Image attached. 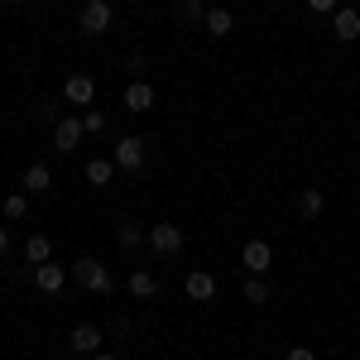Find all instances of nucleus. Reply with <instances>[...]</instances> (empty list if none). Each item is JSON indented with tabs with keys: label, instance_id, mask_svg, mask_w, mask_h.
I'll list each match as a JSON object with an SVG mask.
<instances>
[{
	"label": "nucleus",
	"instance_id": "4be33fe9",
	"mask_svg": "<svg viewBox=\"0 0 360 360\" xmlns=\"http://www.w3.org/2000/svg\"><path fill=\"white\" fill-rule=\"evenodd\" d=\"M178 15H183V20H207L202 0H178Z\"/></svg>",
	"mask_w": 360,
	"mask_h": 360
},
{
	"label": "nucleus",
	"instance_id": "7ed1b4c3",
	"mask_svg": "<svg viewBox=\"0 0 360 360\" xmlns=\"http://www.w3.org/2000/svg\"><path fill=\"white\" fill-rule=\"evenodd\" d=\"M183 293H188L193 303H212V298H217V278L207 274V269H193V274L183 278Z\"/></svg>",
	"mask_w": 360,
	"mask_h": 360
},
{
	"label": "nucleus",
	"instance_id": "f8f14e48",
	"mask_svg": "<svg viewBox=\"0 0 360 360\" xmlns=\"http://www.w3.org/2000/svg\"><path fill=\"white\" fill-rule=\"evenodd\" d=\"M231 25H236V15H231L226 5H212V10H207V20H202V29H207L212 39H226V34H231Z\"/></svg>",
	"mask_w": 360,
	"mask_h": 360
},
{
	"label": "nucleus",
	"instance_id": "f257e3e1",
	"mask_svg": "<svg viewBox=\"0 0 360 360\" xmlns=\"http://www.w3.org/2000/svg\"><path fill=\"white\" fill-rule=\"evenodd\" d=\"M72 278L82 283L86 293H111V269L101 259H72Z\"/></svg>",
	"mask_w": 360,
	"mask_h": 360
},
{
	"label": "nucleus",
	"instance_id": "2eb2a0df",
	"mask_svg": "<svg viewBox=\"0 0 360 360\" xmlns=\"http://www.w3.org/2000/svg\"><path fill=\"white\" fill-rule=\"evenodd\" d=\"M49 255H53V245H49V236H29L25 240V259L39 269V264H49Z\"/></svg>",
	"mask_w": 360,
	"mask_h": 360
},
{
	"label": "nucleus",
	"instance_id": "6ab92c4d",
	"mask_svg": "<svg viewBox=\"0 0 360 360\" xmlns=\"http://www.w3.org/2000/svg\"><path fill=\"white\" fill-rule=\"evenodd\" d=\"M115 240H120V245H125V250H139V245H144V231H139L135 221H125V226H120V231H115Z\"/></svg>",
	"mask_w": 360,
	"mask_h": 360
},
{
	"label": "nucleus",
	"instance_id": "cd10ccee",
	"mask_svg": "<svg viewBox=\"0 0 360 360\" xmlns=\"http://www.w3.org/2000/svg\"><path fill=\"white\" fill-rule=\"evenodd\" d=\"M274 5H278V0H274Z\"/></svg>",
	"mask_w": 360,
	"mask_h": 360
},
{
	"label": "nucleus",
	"instance_id": "f3484780",
	"mask_svg": "<svg viewBox=\"0 0 360 360\" xmlns=\"http://www.w3.org/2000/svg\"><path fill=\"white\" fill-rule=\"evenodd\" d=\"M130 293H135V298H154V293H159V278L149 274V269H135V274H130Z\"/></svg>",
	"mask_w": 360,
	"mask_h": 360
},
{
	"label": "nucleus",
	"instance_id": "ddd939ff",
	"mask_svg": "<svg viewBox=\"0 0 360 360\" xmlns=\"http://www.w3.org/2000/svg\"><path fill=\"white\" fill-rule=\"evenodd\" d=\"M53 188V173H49V164H29L25 168V193H49Z\"/></svg>",
	"mask_w": 360,
	"mask_h": 360
},
{
	"label": "nucleus",
	"instance_id": "9d476101",
	"mask_svg": "<svg viewBox=\"0 0 360 360\" xmlns=\"http://www.w3.org/2000/svg\"><path fill=\"white\" fill-rule=\"evenodd\" d=\"M125 111H135V115L154 111V86L149 82H130L125 86Z\"/></svg>",
	"mask_w": 360,
	"mask_h": 360
},
{
	"label": "nucleus",
	"instance_id": "20e7f679",
	"mask_svg": "<svg viewBox=\"0 0 360 360\" xmlns=\"http://www.w3.org/2000/svg\"><path fill=\"white\" fill-rule=\"evenodd\" d=\"M63 96H68L72 106H91V96H96V82H91V72H72V77L63 82Z\"/></svg>",
	"mask_w": 360,
	"mask_h": 360
},
{
	"label": "nucleus",
	"instance_id": "412c9836",
	"mask_svg": "<svg viewBox=\"0 0 360 360\" xmlns=\"http://www.w3.org/2000/svg\"><path fill=\"white\" fill-rule=\"evenodd\" d=\"M25 212H29V197L25 193H10V197H5V217H10V221H20Z\"/></svg>",
	"mask_w": 360,
	"mask_h": 360
},
{
	"label": "nucleus",
	"instance_id": "b1692460",
	"mask_svg": "<svg viewBox=\"0 0 360 360\" xmlns=\"http://www.w3.org/2000/svg\"><path fill=\"white\" fill-rule=\"evenodd\" d=\"M307 5H312L317 15H336V10H341V0H307Z\"/></svg>",
	"mask_w": 360,
	"mask_h": 360
},
{
	"label": "nucleus",
	"instance_id": "393cba45",
	"mask_svg": "<svg viewBox=\"0 0 360 360\" xmlns=\"http://www.w3.org/2000/svg\"><path fill=\"white\" fill-rule=\"evenodd\" d=\"M288 360H317V356H312L307 346H293V351H288Z\"/></svg>",
	"mask_w": 360,
	"mask_h": 360
},
{
	"label": "nucleus",
	"instance_id": "a878e982",
	"mask_svg": "<svg viewBox=\"0 0 360 360\" xmlns=\"http://www.w3.org/2000/svg\"><path fill=\"white\" fill-rule=\"evenodd\" d=\"M5 255H10V231L0 226V259H5Z\"/></svg>",
	"mask_w": 360,
	"mask_h": 360
},
{
	"label": "nucleus",
	"instance_id": "aec40b11",
	"mask_svg": "<svg viewBox=\"0 0 360 360\" xmlns=\"http://www.w3.org/2000/svg\"><path fill=\"white\" fill-rule=\"evenodd\" d=\"M245 303H269V283H264V278H245Z\"/></svg>",
	"mask_w": 360,
	"mask_h": 360
},
{
	"label": "nucleus",
	"instance_id": "bb28decb",
	"mask_svg": "<svg viewBox=\"0 0 360 360\" xmlns=\"http://www.w3.org/2000/svg\"><path fill=\"white\" fill-rule=\"evenodd\" d=\"M91 360H115V356H101V351H96V356H91Z\"/></svg>",
	"mask_w": 360,
	"mask_h": 360
},
{
	"label": "nucleus",
	"instance_id": "0eeeda50",
	"mask_svg": "<svg viewBox=\"0 0 360 360\" xmlns=\"http://www.w3.org/2000/svg\"><path fill=\"white\" fill-rule=\"evenodd\" d=\"M332 29H336V39H341V44H356V39H360V10L341 5V10L332 15Z\"/></svg>",
	"mask_w": 360,
	"mask_h": 360
},
{
	"label": "nucleus",
	"instance_id": "f03ea898",
	"mask_svg": "<svg viewBox=\"0 0 360 360\" xmlns=\"http://www.w3.org/2000/svg\"><path fill=\"white\" fill-rule=\"evenodd\" d=\"M149 245H154V255H178V250H183V226L159 221L154 231H149Z\"/></svg>",
	"mask_w": 360,
	"mask_h": 360
},
{
	"label": "nucleus",
	"instance_id": "9b49d317",
	"mask_svg": "<svg viewBox=\"0 0 360 360\" xmlns=\"http://www.w3.org/2000/svg\"><path fill=\"white\" fill-rule=\"evenodd\" d=\"M68 346H72V351H77V356H96V351H101V332H96V327H91V322H82V327H77V332L68 336Z\"/></svg>",
	"mask_w": 360,
	"mask_h": 360
},
{
	"label": "nucleus",
	"instance_id": "dca6fc26",
	"mask_svg": "<svg viewBox=\"0 0 360 360\" xmlns=\"http://www.w3.org/2000/svg\"><path fill=\"white\" fill-rule=\"evenodd\" d=\"M111 173H115V159H91V164H86V183H91V188H106Z\"/></svg>",
	"mask_w": 360,
	"mask_h": 360
},
{
	"label": "nucleus",
	"instance_id": "1a4fd4ad",
	"mask_svg": "<svg viewBox=\"0 0 360 360\" xmlns=\"http://www.w3.org/2000/svg\"><path fill=\"white\" fill-rule=\"evenodd\" d=\"M240 259H245L250 274H264V269L274 264V250L264 245V240H245V255H240Z\"/></svg>",
	"mask_w": 360,
	"mask_h": 360
},
{
	"label": "nucleus",
	"instance_id": "6e6552de",
	"mask_svg": "<svg viewBox=\"0 0 360 360\" xmlns=\"http://www.w3.org/2000/svg\"><path fill=\"white\" fill-rule=\"evenodd\" d=\"M82 120H72V115H63V120H58L53 125V139H58V149H63V154H72V149H77V144H82Z\"/></svg>",
	"mask_w": 360,
	"mask_h": 360
},
{
	"label": "nucleus",
	"instance_id": "39448f33",
	"mask_svg": "<svg viewBox=\"0 0 360 360\" xmlns=\"http://www.w3.org/2000/svg\"><path fill=\"white\" fill-rule=\"evenodd\" d=\"M115 168H144V139L139 135H125L120 144H115Z\"/></svg>",
	"mask_w": 360,
	"mask_h": 360
},
{
	"label": "nucleus",
	"instance_id": "5701e85b",
	"mask_svg": "<svg viewBox=\"0 0 360 360\" xmlns=\"http://www.w3.org/2000/svg\"><path fill=\"white\" fill-rule=\"evenodd\" d=\"M82 130H86V135H101V130H106V115H101V111H86L82 115Z\"/></svg>",
	"mask_w": 360,
	"mask_h": 360
},
{
	"label": "nucleus",
	"instance_id": "4468645a",
	"mask_svg": "<svg viewBox=\"0 0 360 360\" xmlns=\"http://www.w3.org/2000/svg\"><path fill=\"white\" fill-rule=\"evenodd\" d=\"M63 269H58L53 259H49V264H39V269H34V283H39V288H44V293H58V288H63Z\"/></svg>",
	"mask_w": 360,
	"mask_h": 360
},
{
	"label": "nucleus",
	"instance_id": "a211bd4d",
	"mask_svg": "<svg viewBox=\"0 0 360 360\" xmlns=\"http://www.w3.org/2000/svg\"><path fill=\"white\" fill-rule=\"evenodd\" d=\"M322 207H327V197L317 193V188H303V193H298V217H317Z\"/></svg>",
	"mask_w": 360,
	"mask_h": 360
},
{
	"label": "nucleus",
	"instance_id": "423d86ee",
	"mask_svg": "<svg viewBox=\"0 0 360 360\" xmlns=\"http://www.w3.org/2000/svg\"><path fill=\"white\" fill-rule=\"evenodd\" d=\"M82 29L86 34H106V29H111V5H106V0H86L82 5Z\"/></svg>",
	"mask_w": 360,
	"mask_h": 360
}]
</instances>
